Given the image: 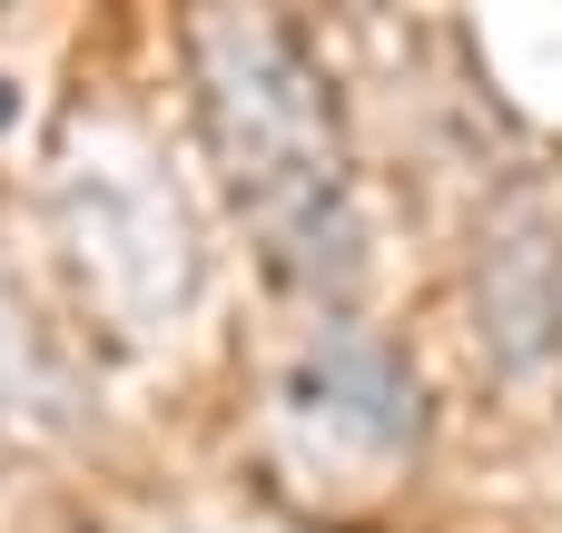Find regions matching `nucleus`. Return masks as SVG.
I'll return each instance as SVG.
<instances>
[{
	"instance_id": "nucleus-1",
	"label": "nucleus",
	"mask_w": 562,
	"mask_h": 533,
	"mask_svg": "<svg viewBox=\"0 0 562 533\" xmlns=\"http://www.w3.org/2000/svg\"><path fill=\"white\" fill-rule=\"evenodd\" d=\"M188 49H198V89H207L227 188H237L247 227L267 237L277 277H296L316 297H356L366 227H356V198H346V148H336L326 79H316L306 40L286 20L217 10V20L188 30Z\"/></svg>"
},
{
	"instance_id": "nucleus-2",
	"label": "nucleus",
	"mask_w": 562,
	"mask_h": 533,
	"mask_svg": "<svg viewBox=\"0 0 562 533\" xmlns=\"http://www.w3.org/2000/svg\"><path fill=\"white\" fill-rule=\"evenodd\" d=\"M296 396H326V415L356 425L375 455H395V445L425 435V415H415V376L395 366V346H375V336H356V326H326V346L306 356V386H296Z\"/></svg>"
},
{
	"instance_id": "nucleus-3",
	"label": "nucleus",
	"mask_w": 562,
	"mask_h": 533,
	"mask_svg": "<svg viewBox=\"0 0 562 533\" xmlns=\"http://www.w3.org/2000/svg\"><path fill=\"white\" fill-rule=\"evenodd\" d=\"M10 119H20V89H10V79H0V129H10Z\"/></svg>"
}]
</instances>
